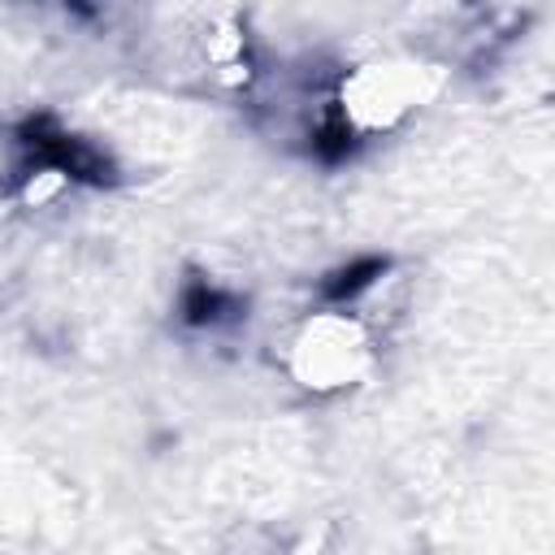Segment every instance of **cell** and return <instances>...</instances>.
I'll return each mask as SVG.
<instances>
[{
    "mask_svg": "<svg viewBox=\"0 0 555 555\" xmlns=\"http://www.w3.org/2000/svg\"><path fill=\"white\" fill-rule=\"evenodd\" d=\"M234 308H238V299L225 295V291H217V286H208V282H191L182 291V321L186 325H217Z\"/></svg>",
    "mask_w": 555,
    "mask_h": 555,
    "instance_id": "6da1fadb",
    "label": "cell"
},
{
    "mask_svg": "<svg viewBox=\"0 0 555 555\" xmlns=\"http://www.w3.org/2000/svg\"><path fill=\"white\" fill-rule=\"evenodd\" d=\"M382 269H386V256H364V260L338 269V273L325 282V295H330V299H351V295H360L364 286H373V278H382Z\"/></svg>",
    "mask_w": 555,
    "mask_h": 555,
    "instance_id": "7a4b0ae2",
    "label": "cell"
}]
</instances>
